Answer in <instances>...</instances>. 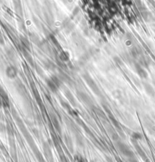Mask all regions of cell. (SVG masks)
<instances>
[{"instance_id":"cell-9","label":"cell","mask_w":155,"mask_h":162,"mask_svg":"<svg viewBox=\"0 0 155 162\" xmlns=\"http://www.w3.org/2000/svg\"><path fill=\"white\" fill-rule=\"evenodd\" d=\"M51 121H52L53 125L55 126V128L56 129L58 132H60V131H61V127H60V125H59L58 120V118L55 117V115L51 117Z\"/></svg>"},{"instance_id":"cell-12","label":"cell","mask_w":155,"mask_h":162,"mask_svg":"<svg viewBox=\"0 0 155 162\" xmlns=\"http://www.w3.org/2000/svg\"><path fill=\"white\" fill-rule=\"evenodd\" d=\"M45 67H46V68L49 69H55V65H54L53 63H51V61H48L47 62L45 63Z\"/></svg>"},{"instance_id":"cell-13","label":"cell","mask_w":155,"mask_h":162,"mask_svg":"<svg viewBox=\"0 0 155 162\" xmlns=\"http://www.w3.org/2000/svg\"><path fill=\"white\" fill-rule=\"evenodd\" d=\"M75 162H86L84 158H82L80 155H76L74 158Z\"/></svg>"},{"instance_id":"cell-2","label":"cell","mask_w":155,"mask_h":162,"mask_svg":"<svg viewBox=\"0 0 155 162\" xmlns=\"http://www.w3.org/2000/svg\"><path fill=\"white\" fill-rule=\"evenodd\" d=\"M83 78L85 79V81H86V84L88 85V87L92 89V91L94 92L95 94H96L97 95H100V88H98V84H96V82H95L94 79H93L88 73H86V74L83 75Z\"/></svg>"},{"instance_id":"cell-11","label":"cell","mask_w":155,"mask_h":162,"mask_svg":"<svg viewBox=\"0 0 155 162\" xmlns=\"http://www.w3.org/2000/svg\"><path fill=\"white\" fill-rule=\"evenodd\" d=\"M132 138L133 139V140H140V139H141V134L139 133H137V132H134V133H132Z\"/></svg>"},{"instance_id":"cell-5","label":"cell","mask_w":155,"mask_h":162,"mask_svg":"<svg viewBox=\"0 0 155 162\" xmlns=\"http://www.w3.org/2000/svg\"><path fill=\"white\" fill-rule=\"evenodd\" d=\"M135 68H136V72H137L138 75H139L141 78H145L147 77V72H146V71L144 69L142 66H141L140 64L137 63V64L135 65Z\"/></svg>"},{"instance_id":"cell-8","label":"cell","mask_w":155,"mask_h":162,"mask_svg":"<svg viewBox=\"0 0 155 162\" xmlns=\"http://www.w3.org/2000/svg\"><path fill=\"white\" fill-rule=\"evenodd\" d=\"M59 58L61 60V61L63 62H66V61H69V54L68 53L66 52V51H61L59 54Z\"/></svg>"},{"instance_id":"cell-6","label":"cell","mask_w":155,"mask_h":162,"mask_svg":"<svg viewBox=\"0 0 155 162\" xmlns=\"http://www.w3.org/2000/svg\"><path fill=\"white\" fill-rule=\"evenodd\" d=\"M6 74H7V76L8 78H14L18 74V71L14 67H8L7 68V70H6Z\"/></svg>"},{"instance_id":"cell-4","label":"cell","mask_w":155,"mask_h":162,"mask_svg":"<svg viewBox=\"0 0 155 162\" xmlns=\"http://www.w3.org/2000/svg\"><path fill=\"white\" fill-rule=\"evenodd\" d=\"M77 97L80 100V101H82L86 105L90 106L92 104V98L86 93H85L83 91H78L77 92Z\"/></svg>"},{"instance_id":"cell-10","label":"cell","mask_w":155,"mask_h":162,"mask_svg":"<svg viewBox=\"0 0 155 162\" xmlns=\"http://www.w3.org/2000/svg\"><path fill=\"white\" fill-rule=\"evenodd\" d=\"M144 87H145V90L146 91V92H147V94H149V95L152 94V93H153V89H152V88H151L149 84H144Z\"/></svg>"},{"instance_id":"cell-3","label":"cell","mask_w":155,"mask_h":162,"mask_svg":"<svg viewBox=\"0 0 155 162\" xmlns=\"http://www.w3.org/2000/svg\"><path fill=\"white\" fill-rule=\"evenodd\" d=\"M117 148L118 149L120 150V152L123 155H125V156L129 157V158H132V157L134 156L133 152H132V151L131 150V148L128 146L127 145L125 144V143H122V142H118Z\"/></svg>"},{"instance_id":"cell-1","label":"cell","mask_w":155,"mask_h":162,"mask_svg":"<svg viewBox=\"0 0 155 162\" xmlns=\"http://www.w3.org/2000/svg\"><path fill=\"white\" fill-rule=\"evenodd\" d=\"M61 78L57 76H51L46 79V84L49 87V90L51 92L55 93L58 91L61 85Z\"/></svg>"},{"instance_id":"cell-7","label":"cell","mask_w":155,"mask_h":162,"mask_svg":"<svg viewBox=\"0 0 155 162\" xmlns=\"http://www.w3.org/2000/svg\"><path fill=\"white\" fill-rule=\"evenodd\" d=\"M65 96H66V97H67V100H69V102L72 104V106L77 105V101L75 100V97L72 95V94H71V92L69 90L65 91Z\"/></svg>"}]
</instances>
